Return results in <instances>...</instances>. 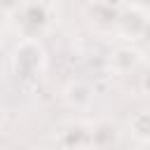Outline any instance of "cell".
Masks as SVG:
<instances>
[{
    "label": "cell",
    "instance_id": "cell-1",
    "mask_svg": "<svg viewBox=\"0 0 150 150\" xmlns=\"http://www.w3.org/2000/svg\"><path fill=\"white\" fill-rule=\"evenodd\" d=\"M45 63H47V54L40 45V40L35 38H23L14 54H12V66H14V73L23 80L28 77H40L42 70H45Z\"/></svg>",
    "mask_w": 150,
    "mask_h": 150
},
{
    "label": "cell",
    "instance_id": "cell-2",
    "mask_svg": "<svg viewBox=\"0 0 150 150\" xmlns=\"http://www.w3.org/2000/svg\"><path fill=\"white\" fill-rule=\"evenodd\" d=\"M115 28L129 42L141 40L145 35V28H148V12H145V7L143 5H131L129 9L120 12L117 21H115Z\"/></svg>",
    "mask_w": 150,
    "mask_h": 150
},
{
    "label": "cell",
    "instance_id": "cell-3",
    "mask_svg": "<svg viewBox=\"0 0 150 150\" xmlns=\"http://www.w3.org/2000/svg\"><path fill=\"white\" fill-rule=\"evenodd\" d=\"M110 61L115 63V68H117L120 73H129V70L136 68V63L143 61V54H141L136 47H131V45H122V47L115 49V54H112Z\"/></svg>",
    "mask_w": 150,
    "mask_h": 150
},
{
    "label": "cell",
    "instance_id": "cell-4",
    "mask_svg": "<svg viewBox=\"0 0 150 150\" xmlns=\"http://www.w3.org/2000/svg\"><path fill=\"white\" fill-rule=\"evenodd\" d=\"M0 45H2V28H0Z\"/></svg>",
    "mask_w": 150,
    "mask_h": 150
}]
</instances>
